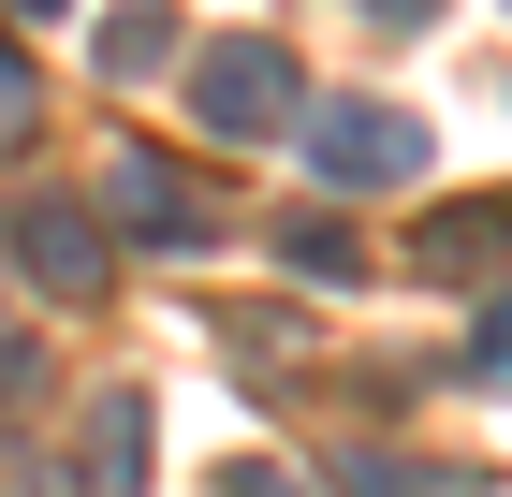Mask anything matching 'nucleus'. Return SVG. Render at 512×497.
<instances>
[{"mask_svg":"<svg viewBox=\"0 0 512 497\" xmlns=\"http://www.w3.org/2000/svg\"><path fill=\"white\" fill-rule=\"evenodd\" d=\"M483 468H425V454H381V439H352L337 454V497H469Z\"/></svg>","mask_w":512,"mask_h":497,"instance_id":"nucleus-7","label":"nucleus"},{"mask_svg":"<svg viewBox=\"0 0 512 497\" xmlns=\"http://www.w3.org/2000/svg\"><path fill=\"white\" fill-rule=\"evenodd\" d=\"M498 249H512V191H454L410 220V278H439V293H483Z\"/></svg>","mask_w":512,"mask_h":497,"instance_id":"nucleus-5","label":"nucleus"},{"mask_svg":"<svg viewBox=\"0 0 512 497\" xmlns=\"http://www.w3.org/2000/svg\"><path fill=\"white\" fill-rule=\"evenodd\" d=\"M15 15H74V0H15Z\"/></svg>","mask_w":512,"mask_h":497,"instance_id":"nucleus-15","label":"nucleus"},{"mask_svg":"<svg viewBox=\"0 0 512 497\" xmlns=\"http://www.w3.org/2000/svg\"><path fill=\"white\" fill-rule=\"evenodd\" d=\"M191 117L220 132V147H278L293 117H308V74H293V44L278 30H220L191 59Z\"/></svg>","mask_w":512,"mask_h":497,"instance_id":"nucleus-1","label":"nucleus"},{"mask_svg":"<svg viewBox=\"0 0 512 497\" xmlns=\"http://www.w3.org/2000/svg\"><path fill=\"white\" fill-rule=\"evenodd\" d=\"M88 59H103V88H147L161 59H176V0H118V15L88 30Z\"/></svg>","mask_w":512,"mask_h":497,"instance_id":"nucleus-6","label":"nucleus"},{"mask_svg":"<svg viewBox=\"0 0 512 497\" xmlns=\"http://www.w3.org/2000/svg\"><path fill=\"white\" fill-rule=\"evenodd\" d=\"M0 249H15V278H30L44 307H103V278H118V249H103V220H88L74 191H44L0 220Z\"/></svg>","mask_w":512,"mask_h":497,"instance_id":"nucleus-3","label":"nucleus"},{"mask_svg":"<svg viewBox=\"0 0 512 497\" xmlns=\"http://www.w3.org/2000/svg\"><path fill=\"white\" fill-rule=\"evenodd\" d=\"M30 117H44V88H30V59L0 44V147H30Z\"/></svg>","mask_w":512,"mask_h":497,"instance_id":"nucleus-10","label":"nucleus"},{"mask_svg":"<svg viewBox=\"0 0 512 497\" xmlns=\"http://www.w3.org/2000/svg\"><path fill=\"white\" fill-rule=\"evenodd\" d=\"M220 483H235V497H293V483H278V468H220Z\"/></svg>","mask_w":512,"mask_h":497,"instance_id":"nucleus-14","label":"nucleus"},{"mask_svg":"<svg viewBox=\"0 0 512 497\" xmlns=\"http://www.w3.org/2000/svg\"><path fill=\"white\" fill-rule=\"evenodd\" d=\"M293 161L322 191H410L425 176V117L410 103H308L293 117Z\"/></svg>","mask_w":512,"mask_h":497,"instance_id":"nucleus-2","label":"nucleus"},{"mask_svg":"<svg viewBox=\"0 0 512 497\" xmlns=\"http://www.w3.org/2000/svg\"><path fill=\"white\" fill-rule=\"evenodd\" d=\"M469 366H483V381H512V307H483V337H469Z\"/></svg>","mask_w":512,"mask_h":497,"instance_id":"nucleus-11","label":"nucleus"},{"mask_svg":"<svg viewBox=\"0 0 512 497\" xmlns=\"http://www.w3.org/2000/svg\"><path fill=\"white\" fill-rule=\"evenodd\" d=\"M352 15H366V30H425L439 0H352Z\"/></svg>","mask_w":512,"mask_h":497,"instance_id":"nucleus-12","label":"nucleus"},{"mask_svg":"<svg viewBox=\"0 0 512 497\" xmlns=\"http://www.w3.org/2000/svg\"><path fill=\"white\" fill-rule=\"evenodd\" d=\"M147 483V395H103L88 410V497H132Z\"/></svg>","mask_w":512,"mask_h":497,"instance_id":"nucleus-8","label":"nucleus"},{"mask_svg":"<svg viewBox=\"0 0 512 497\" xmlns=\"http://www.w3.org/2000/svg\"><path fill=\"white\" fill-rule=\"evenodd\" d=\"M103 220H118V234H147V249H205V234H220V205H205V176H191V161L132 147L118 176H103Z\"/></svg>","mask_w":512,"mask_h":497,"instance_id":"nucleus-4","label":"nucleus"},{"mask_svg":"<svg viewBox=\"0 0 512 497\" xmlns=\"http://www.w3.org/2000/svg\"><path fill=\"white\" fill-rule=\"evenodd\" d=\"M278 264L308 278V293H352V278H366V249H352V220H278Z\"/></svg>","mask_w":512,"mask_h":497,"instance_id":"nucleus-9","label":"nucleus"},{"mask_svg":"<svg viewBox=\"0 0 512 497\" xmlns=\"http://www.w3.org/2000/svg\"><path fill=\"white\" fill-rule=\"evenodd\" d=\"M15 395H30V351H15V337H0V410H15Z\"/></svg>","mask_w":512,"mask_h":497,"instance_id":"nucleus-13","label":"nucleus"}]
</instances>
